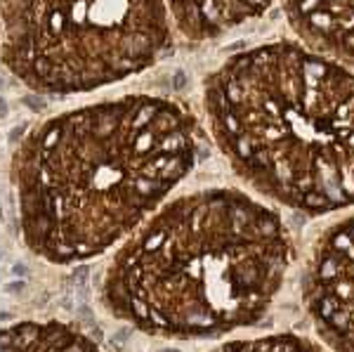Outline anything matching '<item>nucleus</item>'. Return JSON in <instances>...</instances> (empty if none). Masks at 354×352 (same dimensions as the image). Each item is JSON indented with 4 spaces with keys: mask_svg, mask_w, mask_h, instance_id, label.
Listing matches in <instances>:
<instances>
[{
    "mask_svg": "<svg viewBox=\"0 0 354 352\" xmlns=\"http://www.w3.org/2000/svg\"><path fill=\"white\" fill-rule=\"evenodd\" d=\"M194 163L196 121L173 100L123 95L45 118L10 161L21 239L53 265L104 255Z\"/></svg>",
    "mask_w": 354,
    "mask_h": 352,
    "instance_id": "nucleus-1",
    "label": "nucleus"
},
{
    "mask_svg": "<svg viewBox=\"0 0 354 352\" xmlns=\"http://www.w3.org/2000/svg\"><path fill=\"white\" fill-rule=\"evenodd\" d=\"M290 263L277 213L236 189L177 196L128 237L102 305L147 336L215 338L260 319Z\"/></svg>",
    "mask_w": 354,
    "mask_h": 352,
    "instance_id": "nucleus-2",
    "label": "nucleus"
},
{
    "mask_svg": "<svg viewBox=\"0 0 354 352\" xmlns=\"http://www.w3.org/2000/svg\"><path fill=\"white\" fill-rule=\"evenodd\" d=\"M213 138L253 189L290 208L354 206V73L293 43L230 57L203 88Z\"/></svg>",
    "mask_w": 354,
    "mask_h": 352,
    "instance_id": "nucleus-3",
    "label": "nucleus"
},
{
    "mask_svg": "<svg viewBox=\"0 0 354 352\" xmlns=\"http://www.w3.org/2000/svg\"><path fill=\"white\" fill-rule=\"evenodd\" d=\"M170 45L173 19L163 0H0V62L41 95L123 83Z\"/></svg>",
    "mask_w": 354,
    "mask_h": 352,
    "instance_id": "nucleus-4",
    "label": "nucleus"
},
{
    "mask_svg": "<svg viewBox=\"0 0 354 352\" xmlns=\"http://www.w3.org/2000/svg\"><path fill=\"white\" fill-rule=\"evenodd\" d=\"M305 300L319 336L335 352H354V218L317 243L305 275Z\"/></svg>",
    "mask_w": 354,
    "mask_h": 352,
    "instance_id": "nucleus-5",
    "label": "nucleus"
},
{
    "mask_svg": "<svg viewBox=\"0 0 354 352\" xmlns=\"http://www.w3.org/2000/svg\"><path fill=\"white\" fill-rule=\"evenodd\" d=\"M286 15L307 45L354 64V0H286Z\"/></svg>",
    "mask_w": 354,
    "mask_h": 352,
    "instance_id": "nucleus-6",
    "label": "nucleus"
},
{
    "mask_svg": "<svg viewBox=\"0 0 354 352\" xmlns=\"http://www.w3.org/2000/svg\"><path fill=\"white\" fill-rule=\"evenodd\" d=\"M173 26L189 41H213L255 19L272 0H163Z\"/></svg>",
    "mask_w": 354,
    "mask_h": 352,
    "instance_id": "nucleus-7",
    "label": "nucleus"
},
{
    "mask_svg": "<svg viewBox=\"0 0 354 352\" xmlns=\"http://www.w3.org/2000/svg\"><path fill=\"white\" fill-rule=\"evenodd\" d=\"M0 352H106L64 322H19L0 331Z\"/></svg>",
    "mask_w": 354,
    "mask_h": 352,
    "instance_id": "nucleus-8",
    "label": "nucleus"
},
{
    "mask_svg": "<svg viewBox=\"0 0 354 352\" xmlns=\"http://www.w3.org/2000/svg\"><path fill=\"white\" fill-rule=\"evenodd\" d=\"M210 352H324L312 340L293 336V333H281V336H267L253 340H234L225 343Z\"/></svg>",
    "mask_w": 354,
    "mask_h": 352,
    "instance_id": "nucleus-9",
    "label": "nucleus"
}]
</instances>
